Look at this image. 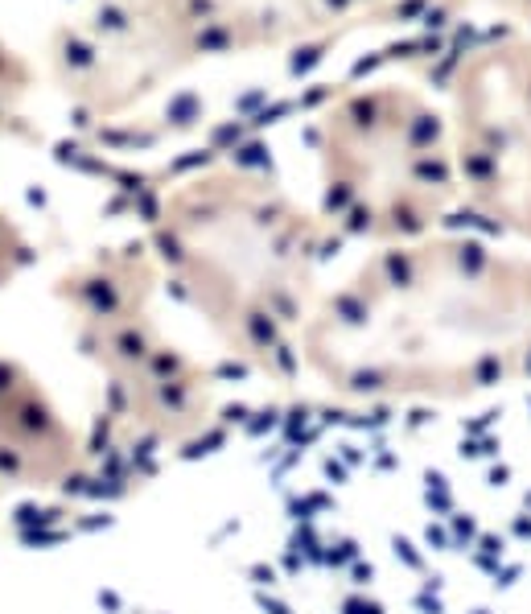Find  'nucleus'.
I'll list each match as a JSON object with an SVG mask.
<instances>
[{
    "label": "nucleus",
    "instance_id": "1",
    "mask_svg": "<svg viewBox=\"0 0 531 614\" xmlns=\"http://www.w3.org/2000/svg\"><path fill=\"white\" fill-rule=\"evenodd\" d=\"M280 614H531V392L313 412Z\"/></svg>",
    "mask_w": 531,
    "mask_h": 614
}]
</instances>
